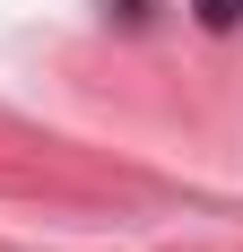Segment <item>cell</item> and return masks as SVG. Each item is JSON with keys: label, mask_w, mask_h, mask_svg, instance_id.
<instances>
[{"label": "cell", "mask_w": 243, "mask_h": 252, "mask_svg": "<svg viewBox=\"0 0 243 252\" xmlns=\"http://www.w3.org/2000/svg\"><path fill=\"white\" fill-rule=\"evenodd\" d=\"M191 9H200V26H235L243 18V0H191Z\"/></svg>", "instance_id": "obj_1"}]
</instances>
